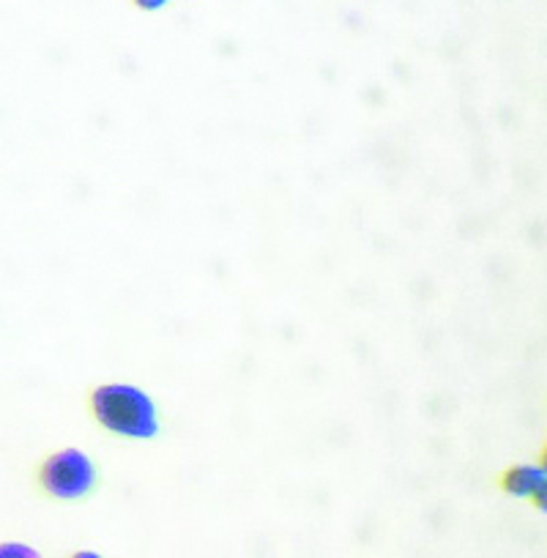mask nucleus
<instances>
[{
    "mask_svg": "<svg viewBox=\"0 0 547 558\" xmlns=\"http://www.w3.org/2000/svg\"><path fill=\"white\" fill-rule=\"evenodd\" d=\"M72 558H101L99 553H94V550H80V553H74Z\"/></svg>",
    "mask_w": 547,
    "mask_h": 558,
    "instance_id": "nucleus-6",
    "label": "nucleus"
},
{
    "mask_svg": "<svg viewBox=\"0 0 547 558\" xmlns=\"http://www.w3.org/2000/svg\"><path fill=\"white\" fill-rule=\"evenodd\" d=\"M96 465L83 449H61L50 454L39 471V482L45 493L61 501H80L96 487Z\"/></svg>",
    "mask_w": 547,
    "mask_h": 558,
    "instance_id": "nucleus-2",
    "label": "nucleus"
},
{
    "mask_svg": "<svg viewBox=\"0 0 547 558\" xmlns=\"http://www.w3.org/2000/svg\"><path fill=\"white\" fill-rule=\"evenodd\" d=\"M170 0H134V7L143 9V12H159V9L168 7Z\"/></svg>",
    "mask_w": 547,
    "mask_h": 558,
    "instance_id": "nucleus-5",
    "label": "nucleus"
},
{
    "mask_svg": "<svg viewBox=\"0 0 547 558\" xmlns=\"http://www.w3.org/2000/svg\"><path fill=\"white\" fill-rule=\"evenodd\" d=\"M90 411L105 430L123 438H157L159 411L146 389L132 384H105L90 395Z\"/></svg>",
    "mask_w": 547,
    "mask_h": 558,
    "instance_id": "nucleus-1",
    "label": "nucleus"
},
{
    "mask_svg": "<svg viewBox=\"0 0 547 558\" xmlns=\"http://www.w3.org/2000/svg\"><path fill=\"white\" fill-rule=\"evenodd\" d=\"M501 487L509 496L534 498V501H539V507H545L547 476L545 471L536 469V465H518V469H509L507 474H503Z\"/></svg>",
    "mask_w": 547,
    "mask_h": 558,
    "instance_id": "nucleus-3",
    "label": "nucleus"
},
{
    "mask_svg": "<svg viewBox=\"0 0 547 558\" xmlns=\"http://www.w3.org/2000/svg\"><path fill=\"white\" fill-rule=\"evenodd\" d=\"M0 558H45L39 550L23 542H0Z\"/></svg>",
    "mask_w": 547,
    "mask_h": 558,
    "instance_id": "nucleus-4",
    "label": "nucleus"
}]
</instances>
